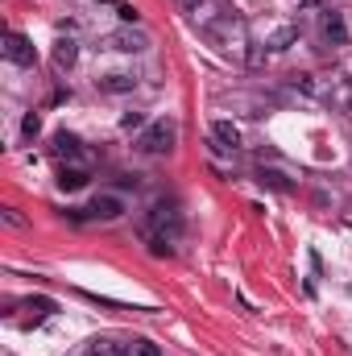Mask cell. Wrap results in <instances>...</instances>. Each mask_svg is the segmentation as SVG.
I'll use <instances>...</instances> for the list:
<instances>
[{
	"label": "cell",
	"mask_w": 352,
	"mask_h": 356,
	"mask_svg": "<svg viewBox=\"0 0 352 356\" xmlns=\"http://www.w3.org/2000/svg\"><path fill=\"white\" fill-rule=\"evenodd\" d=\"M332 100H336L340 108H349V112H352V83H349V79H340V83L332 87Z\"/></svg>",
	"instance_id": "14"
},
{
	"label": "cell",
	"mask_w": 352,
	"mask_h": 356,
	"mask_svg": "<svg viewBox=\"0 0 352 356\" xmlns=\"http://www.w3.org/2000/svg\"><path fill=\"white\" fill-rule=\"evenodd\" d=\"M4 224H8V228H25V216H21L17 207H4Z\"/></svg>",
	"instance_id": "18"
},
{
	"label": "cell",
	"mask_w": 352,
	"mask_h": 356,
	"mask_svg": "<svg viewBox=\"0 0 352 356\" xmlns=\"http://www.w3.org/2000/svg\"><path fill=\"white\" fill-rule=\"evenodd\" d=\"M87 216H95V220H120V216H124V203H120L116 195H100V199L87 207Z\"/></svg>",
	"instance_id": "7"
},
{
	"label": "cell",
	"mask_w": 352,
	"mask_h": 356,
	"mask_svg": "<svg viewBox=\"0 0 352 356\" xmlns=\"http://www.w3.org/2000/svg\"><path fill=\"white\" fill-rule=\"evenodd\" d=\"M324 41L328 46H349V25L340 12H324Z\"/></svg>",
	"instance_id": "5"
},
{
	"label": "cell",
	"mask_w": 352,
	"mask_h": 356,
	"mask_svg": "<svg viewBox=\"0 0 352 356\" xmlns=\"http://www.w3.org/2000/svg\"><path fill=\"white\" fill-rule=\"evenodd\" d=\"M129 356H162V348H158L154 340H133V344H129Z\"/></svg>",
	"instance_id": "15"
},
{
	"label": "cell",
	"mask_w": 352,
	"mask_h": 356,
	"mask_svg": "<svg viewBox=\"0 0 352 356\" xmlns=\"http://www.w3.org/2000/svg\"><path fill=\"white\" fill-rule=\"evenodd\" d=\"M120 124H124V129H141V124H145V116H141V112H129Z\"/></svg>",
	"instance_id": "20"
},
{
	"label": "cell",
	"mask_w": 352,
	"mask_h": 356,
	"mask_svg": "<svg viewBox=\"0 0 352 356\" xmlns=\"http://www.w3.org/2000/svg\"><path fill=\"white\" fill-rule=\"evenodd\" d=\"M249 62H253V66H261V62H266V50H261V46H253V50H249Z\"/></svg>",
	"instance_id": "21"
},
{
	"label": "cell",
	"mask_w": 352,
	"mask_h": 356,
	"mask_svg": "<svg viewBox=\"0 0 352 356\" xmlns=\"http://www.w3.org/2000/svg\"><path fill=\"white\" fill-rule=\"evenodd\" d=\"M91 356H129V344L104 336V340H91Z\"/></svg>",
	"instance_id": "13"
},
{
	"label": "cell",
	"mask_w": 352,
	"mask_h": 356,
	"mask_svg": "<svg viewBox=\"0 0 352 356\" xmlns=\"http://www.w3.org/2000/svg\"><path fill=\"white\" fill-rule=\"evenodd\" d=\"M116 17H120V21H129V25H133V21H137V17H141V12H137V8H133V4H116Z\"/></svg>",
	"instance_id": "19"
},
{
	"label": "cell",
	"mask_w": 352,
	"mask_h": 356,
	"mask_svg": "<svg viewBox=\"0 0 352 356\" xmlns=\"http://www.w3.org/2000/svg\"><path fill=\"white\" fill-rule=\"evenodd\" d=\"M21 133H25V137H29V141H33V137H37V133H41V116H37V112H29V116H25V120H21Z\"/></svg>",
	"instance_id": "16"
},
{
	"label": "cell",
	"mask_w": 352,
	"mask_h": 356,
	"mask_svg": "<svg viewBox=\"0 0 352 356\" xmlns=\"http://www.w3.org/2000/svg\"><path fill=\"white\" fill-rule=\"evenodd\" d=\"M58 187L62 191H83L87 187V170L83 166H62L58 170Z\"/></svg>",
	"instance_id": "10"
},
{
	"label": "cell",
	"mask_w": 352,
	"mask_h": 356,
	"mask_svg": "<svg viewBox=\"0 0 352 356\" xmlns=\"http://www.w3.org/2000/svg\"><path fill=\"white\" fill-rule=\"evenodd\" d=\"M54 153H58V158H71V162H83V145H79V137H71V133H58V137H54Z\"/></svg>",
	"instance_id": "9"
},
{
	"label": "cell",
	"mask_w": 352,
	"mask_h": 356,
	"mask_svg": "<svg viewBox=\"0 0 352 356\" xmlns=\"http://www.w3.org/2000/svg\"><path fill=\"white\" fill-rule=\"evenodd\" d=\"M307 4H315V0H307Z\"/></svg>",
	"instance_id": "22"
},
{
	"label": "cell",
	"mask_w": 352,
	"mask_h": 356,
	"mask_svg": "<svg viewBox=\"0 0 352 356\" xmlns=\"http://www.w3.org/2000/svg\"><path fill=\"white\" fill-rule=\"evenodd\" d=\"M104 46H108V50L137 54V50H145V46H149V37H145V33H133V29H116V33H108V37H104Z\"/></svg>",
	"instance_id": "4"
},
{
	"label": "cell",
	"mask_w": 352,
	"mask_h": 356,
	"mask_svg": "<svg viewBox=\"0 0 352 356\" xmlns=\"http://www.w3.org/2000/svg\"><path fill=\"white\" fill-rule=\"evenodd\" d=\"M75 58H79V46H75L71 37H58V41H54V62H58V66L66 71V66H71Z\"/></svg>",
	"instance_id": "12"
},
{
	"label": "cell",
	"mask_w": 352,
	"mask_h": 356,
	"mask_svg": "<svg viewBox=\"0 0 352 356\" xmlns=\"http://www.w3.org/2000/svg\"><path fill=\"white\" fill-rule=\"evenodd\" d=\"M295 37H299V29H282V33L274 37V50H286V46L295 41Z\"/></svg>",
	"instance_id": "17"
},
{
	"label": "cell",
	"mask_w": 352,
	"mask_h": 356,
	"mask_svg": "<svg viewBox=\"0 0 352 356\" xmlns=\"http://www.w3.org/2000/svg\"><path fill=\"white\" fill-rule=\"evenodd\" d=\"M174 141H178V124H174V120H154V124H145V133L137 137V149H141V153H170Z\"/></svg>",
	"instance_id": "1"
},
{
	"label": "cell",
	"mask_w": 352,
	"mask_h": 356,
	"mask_svg": "<svg viewBox=\"0 0 352 356\" xmlns=\"http://www.w3.org/2000/svg\"><path fill=\"white\" fill-rule=\"evenodd\" d=\"M4 58H8L12 66H33V62H37L33 41H29L25 33H4Z\"/></svg>",
	"instance_id": "2"
},
{
	"label": "cell",
	"mask_w": 352,
	"mask_h": 356,
	"mask_svg": "<svg viewBox=\"0 0 352 356\" xmlns=\"http://www.w3.org/2000/svg\"><path fill=\"white\" fill-rule=\"evenodd\" d=\"M133 87H137V75H124V71L100 79V91H108V95H124V91H133Z\"/></svg>",
	"instance_id": "8"
},
{
	"label": "cell",
	"mask_w": 352,
	"mask_h": 356,
	"mask_svg": "<svg viewBox=\"0 0 352 356\" xmlns=\"http://www.w3.org/2000/svg\"><path fill=\"white\" fill-rule=\"evenodd\" d=\"M257 182H261V187H270V191H282V195H290V191H295V182H290L282 170H261V174H257Z\"/></svg>",
	"instance_id": "11"
},
{
	"label": "cell",
	"mask_w": 352,
	"mask_h": 356,
	"mask_svg": "<svg viewBox=\"0 0 352 356\" xmlns=\"http://www.w3.org/2000/svg\"><path fill=\"white\" fill-rule=\"evenodd\" d=\"M178 228H183V216H178L170 203L149 207V232H154V236H174Z\"/></svg>",
	"instance_id": "3"
},
{
	"label": "cell",
	"mask_w": 352,
	"mask_h": 356,
	"mask_svg": "<svg viewBox=\"0 0 352 356\" xmlns=\"http://www.w3.org/2000/svg\"><path fill=\"white\" fill-rule=\"evenodd\" d=\"M212 141H216L212 149H237V145H241V129H237L232 120H216V124H212Z\"/></svg>",
	"instance_id": "6"
}]
</instances>
